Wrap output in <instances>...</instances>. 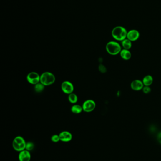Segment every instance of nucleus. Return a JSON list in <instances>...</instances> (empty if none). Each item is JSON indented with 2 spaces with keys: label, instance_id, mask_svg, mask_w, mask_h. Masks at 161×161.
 Wrapping results in <instances>:
<instances>
[{
  "label": "nucleus",
  "instance_id": "1",
  "mask_svg": "<svg viewBox=\"0 0 161 161\" xmlns=\"http://www.w3.org/2000/svg\"><path fill=\"white\" fill-rule=\"evenodd\" d=\"M128 31L126 28L122 26L115 27L112 31V35L113 38L116 40L122 41L126 39Z\"/></svg>",
  "mask_w": 161,
  "mask_h": 161
},
{
  "label": "nucleus",
  "instance_id": "2",
  "mask_svg": "<svg viewBox=\"0 0 161 161\" xmlns=\"http://www.w3.org/2000/svg\"><path fill=\"white\" fill-rule=\"evenodd\" d=\"M26 142L24 137L20 136L16 137L12 141V147L16 151L20 152L26 149Z\"/></svg>",
  "mask_w": 161,
  "mask_h": 161
},
{
  "label": "nucleus",
  "instance_id": "3",
  "mask_svg": "<svg viewBox=\"0 0 161 161\" xmlns=\"http://www.w3.org/2000/svg\"><path fill=\"white\" fill-rule=\"evenodd\" d=\"M106 50L109 54L116 55L120 53L122 51V48L120 44L117 42L111 41L106 44Z\"/></svg>",
  "mask_w": 161,
  "mask_h": 161
},
{
  "label": "nucleus",
  "instance_id": "4",
  "mask_svg": "<svg viewBox=\"0 0 161 161\" xmlns=\"http://www.w3.org/2000/svg\"><path fill=\"white\" fill-rule=\"evenodd\" d=\"M55 77L53 73L49 72L43 73L40 76V83L44 86L51 85L54 83Z\"/></svg>",
  "mask_w": 161,
  "mask_h": 161
},
{
  "label": "nucleus",
  "instance_id": "5",
  "mask_svg": "<svg viewBox=\"0 0 161 161\" xmlns=\"http://www.w3.org/2000/svg\"><path fill=\"white\" fill-rule=\"evenodd\" d=\"M26 79L29 83L36 85L40 82V76L37 73L32 72L28 74L26 76Z\"/></svg>",
  "mask_w": 161,
  "mask_h": 161
},
{
  "label": "nucleus",
  "instance_id": "6",
  "mask_svg": "<svg viewBox=\"0 0 161 161\" xmlns=\"http://www.w3.org/2000/svg\"><path fill=\"white\" fill-rule=\"evenodd\" d=\"M96 107V104L94 101L92 100H87L83 104V110L85 112L89 113L93 111Z\"/></svg>",
  "mask_w": 161,
  "mask_h": 161
},
{
  "label": "nucleus",
  "instance_id": "7",
  "mask_svg": "<svg viewBox=\"0 0 161 161\" xmlns=\"http://www.w3.org/2000/svg\"><path fill=\"white\" fill-rule=\"evenodd\" d=\"M61 88L64 93L70 94L74 91V86L73 84L68 80L64 81L61 85Z\"/></svg>",
  "mask_w": 161,
  "mask_h": 161
},
{
  "label": "nucleus",
  "instance_id": "8",
  "mask_svg": "<svg viewBox=\"0 0 161 161\" xmlns=\"http://www.w3.org/2000/svg\"><path fill=\"white\" fill-rule=\"evenodd\" d=\"M60 136V141L63 142H69L72 140L73 136L70 132L63 131L59 134Z\"/></svg>",
  "mask_w": 161,
  "mask_h": 161
},
{
  "label": "nucleus",
  "instance_id": "9",
  "mask_svg": "<svg viewBox=\"0 0 161 161\" xmlns=\"http://www.w3.org/2000/svg\"><path fill=\"white\" fill-rule=\"evenodd\" d=\"M18 158L19 161H30L31 158L30 151L24 150L19 152Z\"/></svg>",
  "mask_w": 161,
  "mask_h": 161
},
{
  "label": "nucleus",
  "instance_id": "10",
  "mask_svg": "<svg viewBox=\"0 0 161 161\" xmlns=\"http://www.w3.org/2000/svg\"><path fill=\"white\" fill-rule=\"evenodd\" d=\"M140 36V33L139 31L137 30L132 29L128 32L127 38L131 42H134L138 40Z\"/></svg>",
  "mask_w": 161,
  "mask_h": 161
},
{
  "label": "nucleus",
  "instance_id": "11",
  "mask_svg": "<svg viewBox=\"0 0 161 161\" xmlns=\"http://www.w3.org/2000/svg\"><path fill=\"white\" fill-rule=\"evenodd\" d=\"M143 83L141 80H135L131 83L130 86L131 89L135 91H139L143 89L144 87Z\"/></svg>",
  "mask_w": 161,
  "mask_h": 161
},
{
  "label": "nucleus",
  "instance_id": "12",
  "mask_svg": "<svg viewBox=\"0 0 161 161\" xmlns=\"http://www.w3.org/2000/svg\"><path fill=\"white\" fill-rule=\"evenodd\" d=\"M120 55L122 59L126 61L130 59L131 57V52L129 50H126V49L122 50L120 52Z\"/></svg>",
  "mask_w": 161,
  "mask_h": 161
},
{
  "label": "nucleus",
  "instance_id": "13",
  "mask_svg": "<svg viewBox=\"0 0 161 161\" xmlns=\"http://www.w3.org/2000/svg\"><path fill=\"white\" fill-rule=\"evenodd\" d=\"M145 86H150L153 83V78L150 75H147L144 77L143 79L142 80Z\"/></svg>",
  "mask_w": 161,
  "mask_h": 161
},
{
  "label": "nucleus",
  "instance_id": "14",
  "mask_svg": "<svg viewBox=\"0 0 161 161\" xmlns=\"http://www.w3.org/2000/svg\"><path fill=\"white\" fill-rule=\"evenodd\" d=\"M71 111L74 114H80L82 111H83L82 106L79 105H74L72 106V108H71Z\"/></svg>",
  "mask_w": 161,
  "mask_h": 161
},
{
  "label": "nucleus",
  "instance_id": "15",
  "mask_svg": "<svg viewBox=\"0 0 161 161\" xmlns=\"http://www.w3.org/2000/svg\"><path fill=\"white\" fill-rule=\"evenodd\" d=\"M122 45L124 49L129 50L132 47V43L131 41L127 38L122 41Z\"/></svg>",
  "mask_w": 161,
  "mask_h": 161
},
{
  "label": "nucleus",
  "instance_id": "16",
  "mask_svg": "<svg viewBox=\"0 0 161 161\" xmlns=\"http://www.w3.org/2000/svg\"><path fill=\"white\" fill-rule=\"evenodd\" d=\"M68 100L72 104H75L78 101V97L75 94L72 93L69 95Z\"/></svg>",
  "mask_w": 161,
  "mask_h": 161
},
{
  "label": "nucleus",
  "instance_id": "17",
  "mask_svg": "<svg viewBox=\"0 0 161 161\" xmlns=\"http://www.w3.org/2000/svg\"><path fill=\"white\" fill-rule=\"evenodd\" d=\"M44 85H43L42 83H41L40 82L37 84L35 85V90L36 93H41L44 90Z\"/></svg>",
  "mask_w": 161,
  "mask_h": 161
},
{
  "label": "nucleus",
  "instance_id": "18",
  "mask_svg": "<svg viewBox=\"0 0 161 161\" xmlns=\"http://www.w3.org/2000/svg\"><path fill=\"white\" fill-rule=\"evenodd\" d=\"M34 147H35V144H34L33 142L31 141L26 142V150L30 152L33 150Z\"/></svg>",
  "mask_w": 161,
  "mask_h": 161
},
{
  "label": "nucleus",
  "instance_id": "19",
  "mask_svg": "<svg viewBox=\"0 0 161 161\" xmlns=\"http://www.w3.org/2000/svg\"><path fill=\"white\" fill-rule=\"evenodd\" d=\"M51 141L54 143H57V142H59L60 141V136L59 135H57V134H54L51 137Z\"/></svg>",
  "mask_w": 161,
  "mask_h": 161
},
{
  "label": "nucleus",
  "instance_id": "20",
  "mask_svg": "<svg viewBox=\"0 0 161 161\" xmlns=\"http://www.w3.org/2000/svg\"><path fill=\"white\" fill-rule=\"evenodd\" d=\"M98 69L100 72L102 73H105L107 71V69H106V67H105L104 65L103 64H100L99 66H98Z\"/></svg>",
  "mask_w": 161,
  "mask_h": 161
},
{
  "label": "nucleus",
  "instance_id": "21",
  "mask_svg": "<svg viewBox=\"0 0 161 161\" xmlns=\"http://www.w3.org/2000/svg\"><path fill=\"white\" fill-rule=\"evenodd\" d=\"M142 90H143L145 94H148L151 93V89L150 88V87L145 86H144L143 88L142 89Z\"/></svg>",
  "mask_w": 161,
  "mask_h": 161
},
{
  "label": "nucleus",
  "instance_id": "22",
  "mask_svg": "<svg viewBox=\"0 0 161 161\" xmlns=\"http://www.w3.org/2000/svg\"><path fill=\"white\" fill-rule=\"evenodd\" d=\"M157 140L158 142L161 144V132L159 133L157 135Z\"/></svg>",
  "mask_w": 161,
  "mask_h": 161
}]
</instances>
